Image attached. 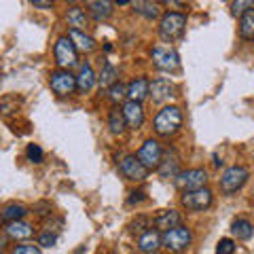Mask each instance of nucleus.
Returning <instances> with one entry per match:
<instances>
[{
    "label": "nucleus",
    "instance_id": "f257e3e1",
    "mask_svg": "<svg viewBox=\"0 0 254 254\" xmlns=\"http://www.w3.org/2000/svg\"><path fill=\"white\" fill-rule=\"evenodd\" d=\"M153 127L159 136H163V138L174 136V133L182 127V110L178 106H163L157 113Z\"/></svg>",
    "mask_w": 254,
    "mask_h": 254
},
{
    "label": "nucleus",
    "instance_id": "f03ea898",
    "mask_svg": "<svg viewBox=\"0 0 254 254\" xmlns=\"http://www.w3.org/2000/svg\"><path fill=\"white\" fill-rule=\"evenodd\" d=\"M187 28V15L185 13H178V11H168L159 21V36L163 41H176V38L182 36V32Z\"/></svg>",
    "mask_w": 254,
    "mask_h": 254
},
{
    "label": "nucleus",
    "instance_id": "7ed1b4c3",
    "mask_svg": "<svg viewBox=\"0 0 254 254\" xmlns=\"http://www.w3.org/2000/svg\"><path fill=\"white\" fill-rule=\"evenodd\" d=\"M190 242H193V233H190V229L185 227V225H180V227H174L170 229V231H165L161 233V246L165 250H170V252H185Z\"/></svg>",
    "mask_w": 254,
    "mask_h": 254
},
{
    "label": "nucleus",
    "instance_id": "20e7f679",
    "mask_svg": "<svg viewBox=\"0 0 254 254\" xmlns=\"http://www.w3.org/2000/svg\"><path fill=\"white\" fill-rule=\"evenodd\" d=\"M53 55H55V64L60 66V70H68L78 64V51L68 36H60L58 41H55Z\"/></svg>",
    "mask_w": 254,
    "mask_h": 254
},
{
    "label": "nucleus",
    "instance_id": "39448f33",
    "mask_svg": "<svg viewBox=\"0 0 254 254\" xmlns=\"http://www.w3.org/2000/svg\"><path fill=\"white\" fill-rule=\"evenodd\" d=\"M250 178V172L244 168V165H231L227 168L225 174L220 176V190L225 195H231V193H237L246 182Z\"/></svg>",
    "mask_w": 254,
    "mask_h": 254
},
{
    "label": "nucleus",
    "instance_id": "423d86ee",
    "mask_svg": "<svg viewBox=\"0 0 254 254\" xmlns=\"http://www.w3.org/2000/svg\"><path fill=\"white\" fill-rule=\"evenodd\" d=\"M150 58H153V64L157 70H163V72H174V70L180 68V55L176 49L172 47H155L150 51Z\"/></svg>",
    "mask_w": 254,
    "mask_h": 254
},
{
    "label": "nucleus",
    "instance_id": "0eeeda50",
    "mask_svg": "<svg viewBox=\"0 0 254 254\" xmlns=\"http://www.w3.org/2000/svg\"><path fill=\"white\" fill-rule=\"evenodd\" d=\"M212 190L210 189H197V190H187V193H182V205H185L187 210L190 212H201V210H208L212 205Z\"/></svg>",
    "mask_w": 254,
    "mask_h": 254
},
{
    "label": "nucleus",
    "instance_id": "6e6552de",
    "mask_svg": "<svg viewBox=\"0 0 254 254\" xmlns=\"http://www.w3.org/2000/svg\"><path fill=\"white\" fill-rule=\"evenodd\" d=\"M136 157L140 159V163L144 165L146 170H159V165L163 161V148L157 140H146L144 144L140 146Z\"/></svg>",
    "mask_w": 254,
    "mask_h": 254
},
{
    "label": "nucleus",
    "instance_id": "1a4fd4ad",
    "mask_svg": "<svg viewBox=\"0 0 254 254\" xmlns=\"http://www.w3.org/2000/svg\"><path fill=\"white\" fill-rule=\"evenodd\" d=\"M49 85L53 93L64 98V95H70L76 91V76L70 70H55V72L49 74Z\"/></svg>",
    "mask_w": 254,
    "mask_h": 254
},
{
    "label": "nucleus",
    "instance_id": "9d476101",
    "mask_svg": "<svg viewBox=\"0 0 254 254\" xmlns=\"http://www.w3.org/2000/svg\"><path fill=\"white\" fill-rule=\"evenodd\" d=\"M205 182H208V172H205V170H199V168L180 172V174H178V178H176V185H178V189H182V193H187V190L203 189V187H205Z\"/></svg>",
    "mask_w": 254,
    "mask_h": 254
},
{
    "label": "nucleus",
    "instance_id": "9b49d317",
    "mask_svg": "<svg viewBox=\"0 0 254 254\" xmlns=\"http://www.w3.org/2000/svg\"><path fill=\"white\" fill-rule=\"evenodd\" d=\"M119 170H121L123 176L131 182H142L148 176V170L140 163V159L136 155H125L121 159V163H119Z\"/></svg>",
    "mask_w": 254,
    "mask_h": 254
},
{
    "label": "nucleus",
    "instance_id": "f8f14e48",
    "mask_svg": "<svg viewBox=\"0 0 254 254\" xmlns=\"http://www.w3.org/2000/svg\"><path fill=\"white\" fill-rule=\"evenodd\" d=\"M121 110H123L127 127H131V129H138V127H142V123H144V108H142L140 102L127 100Z\"/></svg>",
    "mask_w": 254,
    "mask_h": 254
},
{
    "label": "nucleus",
    "instance_id": "ddd939ff",
    "mask_svg": "<svg viewBox=\"0 0 254 254\" xmlns=\"http://www.w3.org/2000/svg\"><path fill=\"white\" fill-rule=\"evenodd\" d=\"M174 91H176V87L170 83V78H155V81L150 83V93L148 95L153 98V102L161 104V102L170 100L172 95H176Z\"/></svg>",
    "mask_w": 254,
    "mask_h": 254
},
{
    "label": "nucleus",
    "instance_id": "4468645a",
    "mask_svg": "<svg viewBox=\"0 0 254 254\" xmlns=\"http://www.w3.org/2000/svg\"><path fill=\"white\" fill-rule=\"evenodd\" d=\"M153 225L157 227V231L165 233V231H170V229H174V227H180L182 225V216H180V212H176V210H163L153 218Z\"/></svg>",
    "mask_w": 254,
    "mask_h": 254
},
{
    "label": "nucleus",
    "instance_id": "2eb2a0df",
    "mask_svg": "<svg viewBox=\"0 0 254 254\" xmlns=\"http://www.w3.org/2000/svg\"><path fill=\"white\" fill-rule=\"evenodd\" d=\"M148 93H150V81L146 76H138L127 85V98L133 102H140L142 104V100H144Z\"/></svg>",
    "mask_w": 254,
    "mask_h": 254
},
{
    "label": "nucleus",
    "instance_id": "dca6fc26",
    "mask_svg": "<svg viewBox=\"0 0 254 254\" xmlns=\"http://www.w3.org/2000/svg\"><path fill=\"white\" fill-rule=\"evenodd\" d=\"M159 246H161V233H159L157 229H148L146 233H142L138 237V250L144 252V254L157 252Z\"/></svg>",
    "mask_w": 254,
    "mask_h": 254
},
{
    "label": "nucleus",
    "instance_id": "f3484780",
    "mask_svg": "<svg viewBox=\"0 0 254 254\" xmlns=\"http://www.w3.org/2000/svg\"><path fill=\"white\" fill-rule=\"evenodd\" d=\"M4 231H6V235H9L11 240H15V242H21V240H30V237L34 235V227H32L30 222L17 220V222H9Z\"/></svg>",
    "mask_w": 254,
    "mask_h": 254
},
{
    "label": "nucleus",
    "instance_id": "a211bd4d",
    "mask_svg": "<svg viewBox=\"0 0 254 254\" xmlns=\"http://www.w3.org/2000/svg\"><path fill=\"white\" fill-rule=\"evenodd\" d=\"M68 38L74 43L76 51H83V53H91L95 49V45H98L93 36L85 34V32H81V30H72V28H70V32H68Z\"/></svg>",
    "mask_w": 254,
    "mask_h": 254
},
{
    "label": "nucleus",
    "instance_id": "6ab92c4d",
    "mask_svg": "<svg viewBox=\"0 0 254 254\" xmlns=\"http://www.w3.org/2000/svg\"><path fill=\"white\" fill-rule=\"evenodd\" d=\"M93 85H95V72H93L91 64H83L76 74V89L81 93H87L93 89Z\"/></svg>",
    "mask_w": 254,
    "mask_h": 254
},
{
    "label": "nucleus",
    "instance_id": "aec40b11",
    "mask_svg": "<svg viewBox=\"0 0 254 254\" xmlns=\"http://www.w3.org/2000/svg\"><path fill=\"white\" fill-rule=\"evenodd\" d=\"M113 2L108 0H93V2H87V9H89V15L93 17V21H104L113 15Z\"/></svg>",
    "mask_w": 254,
    "mask_h": 254
},
{
    "label": "nucleus",
    "instance_id": "412c9836",
    "mask_svg": "<svg viewBox=\"0 0 254 254\" xmlns=\"http://www.w3.org/2000/svg\"><path fill=\"white\" fill-rule=\"evenodd\" d=\"M133 11L146 19H157L161 15V4L159 2H150V0H138V2H131Z\"/></svg>",
    "mask_w": 254,
    "mask_h": 254
},
{
    "label": "nucleus",
    "instance_id": "4be33fe9",
    "mask_svg": "<svg viewBox=\"0 0 254 254\" xmlns=\"http://www.w3.org/2000/svg\"><path fill=\"white\" fill-rule=\"evenodd\" d=\"M26 214H28L26 205H21V203H9V205H4V208H2V212H0V220L9 225V222L21 220Z\"/></svg>",
    "mask_w": 254,
    "mask_h": 254
},
{
    "label": "nucleus",
    "instance_id": "5701e85b",
    "mask_svg": "<svg viewBox=\"0 0 254 254\" xmlns=\"http://www.w3.org/2000/svg\"><path fill=\"white\" fill-rule=\"evenodd\" d=\"M66 21L72 26V30H81V32L89 26V17H87V13L81 9V6H72V9H68Z\"/></svg>",
    "mask_w": 254,
    "mask_h": 254
},
{
    "label": "nucleus",
    "instance_id": "b1692460",
    "mask_svg": "<svg viewBox=\"0 0 254 254\" xmlns=\"http://www.w3.org/2000/svg\"><path fill=\"white\" fill-rule=\"evenodd\" d=\"M231 233L237 237V240H250V237L254 235V227H252V222L250 220H246V218H237L233 220V225H231Z\"/></svg>",
    "mask_w": 254,
    "mask_h": 254
},
{
    "label": "nucleus",
    "instance_id": "393cba45",
    "mask_svg": "<svg viewBox=\"0 0 254 254\" xmlns=\"http://www.w3.org/2000/svg\"><path fill=\"white\" fill-rule=\"evenodd\" d=\"M240 36L244 41H254V9L240 17Z\"/></svg>",
    "mask_w": 254,
    "mask_h": 254
},
{
    "label": "nucleus",
    "instance_id": "a878e982",
    "mask_svg": "<svg viewBox=\"0 0 254 254\" xmlns=\"http://www.w3.org/2000/svg\"><path fill=\"white\" fill-rule=\"evenodd\" d=\"M159 174H161L163 178H178V174H180V161L176 157H172L168 155V159H163L161 165H159Z\"/></svg>",
    "mask_w": 254,
    "mask_h": 254
},
{
    "label": "nucleus",
    "instance_id": "bb28decb",
    "mask_svg": "<svg viewBox=\"0 0 254 254\" xmlns=\"http://www.w3.org/2000/svg\"><path fill=\"white\" fill-rule=\"evenodd\" d=\"M108 127H110V131H113V133H117V136L125 131L127 123H125L123 110H119V108H113V110H110V115H108Z\"/></svg>",
    "mask_w": 254,
    "mask_h": 254
},
{
    "label": "nucleus",
    "instance_id": "cd10ccee",
    "mask_svg": "<svg viewBox=\"0 0 254 254\" xmlns=\"http://www.w3.org/2000/svg\"><path fill=\"white\" fill-rule=\"evenodd\" d=\"M117 68L113 66V64H104V68H102V72H100V76H98V81H100V85L102 87H113L115 83H117Z\"/></svg>",
    "mask_w": 254,
    "mask_h": 254
},
{
    "label": "nucleus",
    "instance_id": "c85d7f7f",
    "mask_svg": "<svg viewBox=\"0 0 254 254\" xmlns=\"http://www.w3.org/2000/svg\"><path fill=\"white\" fill-rule=\"evenodd\" d=\"M150 229V218L148 216H144V214H140V216H136L131 220V225H129V231L133 233V235H142V233H146Z\"/></svg>",
    "mask_w": 254,
    "mask_h": 254
},
{
    "label": "nucleus",
    "instance_id": "c756f323",
    "mask_svg": "<svg viewBox=\"0 0 254 254\" xmlns=\"http://www.w3.org/2000/svg\"><path fill=\"white\" fill-rule=\"evenodd\" d=\"M108 98H110V102H115V104L123 102V100L127 98V85H123V83L117 81V83L108 89Z\"/></svg>",
    "mask_w": 254,
    "mask_h": 254
},
{
    "label": "nucleus",
    "instance_id": "7c9ffc66",
    "mask_svg": "<svg viewBox=\"0 0 254 254\" xmlns=\"http://www.w3.org/2000/svg\"><path fill=\"white\" fill-rule=\"evenodd\" d=\"M254 9V2L252 0H237V2H231V13L233 15H242L244 13H248V11H252Z\"/></svg>",
    "mask_w": 254,
    "mask_h": 254
},
{
    "label": "nucleus",
    "instance_id": "2f4dec72",
    "mask_svg": "<svg viewBox=\"0 0 254 254\" xmlns=\"http://www.w3.org/2000/svg\"><path fill=\"white\" fill-rule=\"evenodd\" d=\"M26 157L30 159L32 163H43L45 153H43V148L38 146V144H28V148H26Z\"/></svg>",
    "mask_w": 254,
    "mask_h": 254
},
{
    "label": "nucleus",
    "instance_id": "473e14b6",
    "mask_svg": "<svg viewBox=\"0 0 254 254\" xmlns=\"http://www.w3.org/2000/svg\"><path fill=\"white\" fill-rule=\"evenodd\" d=\"M58 244V233H51V231H45L38 235V246H45V248H53Z\"/></svg>",
    "mask_w": 254,
    "mask_h": 254
},
{
    "label": "nucleus",
    "instance_id": "72a5a7b5",
    "mask_svg": "<svg viewBox=\"0 0 254 254\" xmlns=\"http://www.w3.org/2000/svg\"><path fill=\"white\" fill-rule=\"evenodd\" d=\"M235 252V242L229 237H222L216 246V254H233Z\"/></svg>",
    "mask_w": 254,
    "mask_h": 254
},
{
    "label": "nucleus",
    "instance_id": "f704fd0d",
    "mask_svg": "<svg viewBox=\"0 0 254 254\" xmlns=\"http://www.w3.org/2000/svg\"><path fill=\"white\" fill-rule=\"evenodd\" d=\"M13 254H41V248L38 246H30V244H21V246H15Z\"/></svg>",
    "mask_w": 254,
    "mask_h": 254
},
{
    "label": "nucleus",
    "instance_id": "c9c22d12",
    "mask_svg": "<svg viewBox=\"0 0 254 254\" xmlns=\"http://www.w3.org/2000/svg\"><path fill=\"white\" fill-rule=\"evenodd\" d=\"M34 212L38 214V216H47V214H51V203H45V201L36 203L34 205Z\"/></svg>",
    "mask_w": 254,
    "mask_h": 254
},
{
    "label": "nucleus",
    "instance_id": "e433bc0d",
    "mask_svg": "<svg viewBox=\"0 0 254 254\" xmlns=\"http://www.w3.org/2000/svg\"><path fill=\"white\" fill-rule=\"evenodd\" d=\"M140 201H144V193H142V190H131V193H129V199H127V203L133 205V203H140Z\"/></svg>",
    "mask_w": 254,
    "mask_h": 254
},
{
    "label": "nucleus",
    "instance_id": "4c0bfd02",
    "mask_svg": "<svg viewBox=\"0 0 254 254\" xmlns=\"http://www.w3.org/2000/svg\"><path fill=\"white\" fill-rule=\"evenodd\" d=\"M32 6H36V9H51L53 2H47V0H32Z\"/></svg>",
    "mask_w": 254,
    "mask_h": 254
},
{
    "label": "nucleus",
    "instance_id": "58836bf2",
    "mask_svg": "<svg viewBox=\"0 0 254 254\" xmlns=\"http://www.w3.org/2000/svg\"><path fill=\"white\" fill-rule=\"evenodd\" d=\"M4 244H6V240H4V237H2V235H0V250H2V248H4Z\"/></svg>",
    "mask_w": 254,
    "mask_h": 254
},
{
    "label": "nucleus",
    "instance_id": "ea45409f",
    "mask_svg": "<svg viewBox=\"0 0 254 254\" xmlns=\"http://www.w3.org/2000/svg\"><path fill=\"white\" fill-rule=\"evenodd\" d=\"M153 254H159V252H153Z\"/></svg>",
    "mask_w": 254,
    "mask_h": 254
}]
</instances>
